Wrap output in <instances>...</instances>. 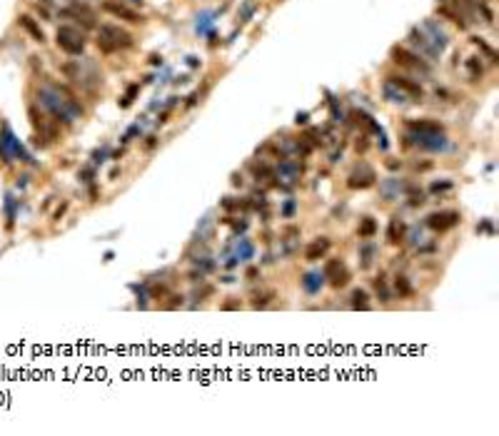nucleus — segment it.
<instances>
[{"instance_id": "1", "label": "nucleus", "mask_w": 499, "mask_h": 436, "mask_svg": "<svg viewBox=\"0 0 499 436\" xmlns=\"http://www.w3.org/2000/svg\"><path fill=\"white\" fill-rule=\"evenodd\" d=\"M95 43L103 53H118V50H127L132 45V35L127 30H122L120 25L108 23V25H100Z\"/></svg>"}, {"instance_id": "2", "label": "nucleus", "mask_w": 499, "mask_h": 436, "mask_svg": "<svg viewBox=\"0 0 499 436\" xmlns=\"http://www.w3.org/2000/svg\"><path fill=\"white\" fill-rule=\"evenodd\" d=\"M55 43L68 55H83V50H85V35L70 25H60L55 32Z\"/></svg>"}, {"instance_id": "3", "label": "nucleus", "mask_w": 499, "mask_h": 436, "mask_svg": "<svg viewBox=\"0 0 499 436\" xmlns=\"http://www.w3.org/2000/svg\"><path fill=\"white\" fill-rule=\"evenodd\" d=\"M392 60H394L397 65L407 67V70H414V72H419V75H429V72H432L429 62H424V60H422V55L412 53V50L402 48V45H394V48H392Z\"/></svg>"}, {"instance_id": "4", "label": "nucleus", "mask_w": 499, "mask_h": 436, "mask_svg": "<svg viewBox=\"0 0 499 436\" xmlns=\"http://www.w3.org/2000/svg\"><path fill=\"white\" fill-rule=\"evenodd\" d=\"M103 10H105V13H110L113 18H120V20L132 23V25L145 23L143 13H138L135 8H130V5H125V3H120V0H103Z\"/></svg>"}, {"instance_id": "5", "label": "nucleus", "mask_w": 499, "mask_h": 436, "mask_svg": "<svg viewBox=\"0 0 499 436\" xmlns=\"http://www.w3.org/2000/svg\"><path fill=\"white\" fill-rule=\"evenodd\" d=\"M375 179H377V174H375L372 167L359 165V167H354V172L347 177V187H350V190H367V187L375 185Z\"/></svg>"}, {"instance_id": "6", "label": "nucleus", "mask_w": 499, "mask_h": 436, "mask_svg": "<svg viewBox=\"0 0 499 436\" xmlns=\"http://www.w3.org/2000/svg\"><path fill=\"white\" fill-rule=\"evenodd\" d=\"M459 222V212H432L427 217V227L435 232H447Z\"/></svg>"}, {"instance_id": "7", "label": "nucleus", "mask_w": 499, "mask_h": 436, "mask_svg": "<svg viewBox=\"0 0 499 436\" xmlns=\"http://www.w3.org/2000/svg\"><path fill=\"white\" fill-rule=\"evenodd\" d=\"M387 83H392L397 90H402L407 97H414V100H422V97H424L422 85L414 83V80H410V78H405V75H392V78H387Z\"/></svg>"}, {"instance_id": "8", "label": "nucleus", "mask_w": 499, "mask_h": 436, "mask_svg": "<svg viewBox=\"0 0 499 436\" xmlns=\"http://www.w3.org/2000/svg\"><path fill=\"white\" fill-rule=\"evenodd\" d=\"M62 15H68V18H75L78 23H83L85 28H95V13L90 10L88 5H70L68 10H62Z\"/></svg>"}, {"instance_id": "9", "label": "nucleus", "mask_w": 499, "mask_h": 436, "mask_svg": "<svg viewBox=\"0 0 499 436\" xmlns=\"http://www.w3.org/2000/svg\"><path fill=\"white\" fill-rule=\"evenodd\" d=\"M329 247H332V242H329L327 237H317L315 242H310V244H307V249H305V260H307V262L322 260Z\"/></svg>"}, {"instance_id": "10", "label": "nucleus", "mask_w": 499, "mask_h": 436, "mask_svg": "<svg viewBox=\"0 0 499 436\" xmlns=\"http://www.w3.org/2000/svg\"><path fill=\"white\" fill-rule=\"evenodd\" d=\"M405 232H407L405 222H402L400 217H392V220H389V227H387V242H389V244H400V242L405 239Z\"/></svg>"}, {"instance_id": "11", "label": "nucleus", "mask_w": 499, "mask_h": 436, "mask_svg": "<svg viewBox=\"0 0 499 436\" xmlns=\"http://www.w3.org/2000/svg\"><path fill=\"white\" fill-rule=\"evenodd\" d=\"M375 257H377V244L364 242V244L359 247V267H362V269H370L372 262H375Z\"/></svg>"}, {"instance_id": "12", "label": "nucleus", "mask_w": 499, "mask_h": 436, "mask_svg": "<svg viewBox=\"0 0 499 436\" xmlns=\"http://www.w3.org/2000/svg\"><path fill=\"white\" fill-rule=\"evenodd\" d=\"M20 25L32 35V40H35V43H45V32H43V28H40V25H38L30 15H20Z\"/></svg>"}, {"instance_id": "13", "label": "nucleus", "mask_w": 499, "mask_h": 436, "mask_svg": "<svg viewBox=\"0 0 499 436\" xmlns=\"http://www.w3.org/2000/svg\"><path fill=\"white\" fill-rule=\"evenodd\" d=\"M410 40H412V43H414V45H419V48H422V50H424L427 55H432V58H437V48H432V45L427 43V35H424L422 30H417V28L412 30V32H410Z\"/></svg>"}, {"instance_id": "14", "label": "nucleus", "mask_w": 499, "mask_h": 436, "mask_svg": "<svg viewBox=\"0 0 499 436\" xmlns=\"http://www.w3.org/2000/svg\"><path fill=\"white\" fill-rule=\"evenodd\" d=\"M384 97H387L389 102H397V105H405V102H407V95H405L402 90H397L392 83H384Z\"/></svg>"}, {"instance_id": "15", "label": "nucleus", "mask_w": 499, "mask_h": 436, "mask_svg": "<svg viewBox=\"0 0 499 436\" xmlns=\"http://www.w3.org/2000/svg\"><path fill=\"white\" fill-rule=\"evenodd\" d=\"M275 297H277V292H275V289L257 292V294H252V307H255V309H257V307H267Z\"/></svg>"}, {"instance_id": "16", "label": "nucleus", "mask_w": 499, "mask_h": 436, "mask_svg": "<svg viewBox=\"0 0 499 436\" xmlns=\"http://www.w3.org/2000/svg\"><path fill=\"white\" fill-rule=\"evenodd\" d=\"M377 232V222L372 220V217H364L362 222H359V230H357V234L362 237V239H370L372 234Z\"/></svg>"}, {"instance_id": "17", "label": "nucleus", "mask_w": 499, "mask_h": 436, "mask_svg": "<svg viewBox=\"0 0 499 436\" xmlns=\"http://www.w3.org/2000/svg\"><path fill=\"white\" fill-rule=\"evenodd\" d=\"M352 307L354 309H370V294L364 289H354L352 292Z\"/></svg>"}, {"instance_id": "18", "label": "nucleus", "mask_w": 499, "mask_h": 436, "mask_svg": "<svg viewBox=\"0 0 499 436\" xmlns=\"http://www.w3.org/2000/svg\"><path fill=\"white\" fill-rule=\"evenodd\" d=\"M467 70H470L472 83H479V78L484 75V67H482L479 58H470V60H467Z\"/></svg>"}, {"instance_id": "19", "label": "nucleus", "mask_w": 499, "mask_h": 436, "mask_svg": "<svg viewBox=\"0 0 499 436\" xmlns=\"http://www.w3.org/2000/svg\"><path fill=\"white\" fill-rule=\"evenodd\" d=\"M345 269V262L342 260H327V264H324V277H335V274H340Z\"/></svg>"}, {"instance_id": "20", "label": "nucleus", "mask_w": 499, "mask_h": 436, "mask_svg": "<svg viewBox=\"0 0 499 436\" xmlns=\"http://www.w3.org/2000/svg\"><path fill=\"white\" fill-rule=\"evenodd\" d=\"M347 282H350V272H347V269H342L340 274H335V277L329 279V284H332L335 289H342V287H347Z\"/></svg>"}, {"instance_id": "21", "label": "nucleus", "mask_w": 499, "mask_h": 436, "mask_svg": "<svg viewBox=\"0 0 499 436\" xmlns=\"http://www.w3.org/2000/svg\"><path fill=\"white\" fill-rule=\"evenodd\" d=\"M394 289L400 292V297H412V284L407 282V277H397L394 279Z\"/></svg>"}, {"instance_id": "22", "label": "nucleus", "mask_w": 499, "mask_h": 436, "mask_svg": "<svg viewBox=\"0 0 499 436\" xmlns=\"http://www.w3.org/2000/svg\"><path fill=\"white\" fill-rule=\"evenodd\" d=\"M317 282H322V277L312 272V274H307V277H305V282H302V284H305V289H307V292H317Z\"/></svg>"}, {"instance_id": "23", "label": "nucleus", "mask_w": 499, "mask_h": 436, "mask_svg": "<svg viewBox=\"0 0 499 436\" xmlns=\"http://www.w3.org/2000/svg\"><path fill=\"white\" fill-rule=\"evenodd\" d=\"M372 284H375V292H377V294L382 297V302H387V299H389V292H387V284H384V279H382V277H377V279H375Z\"/></svg>"}, {"instance_id": "24", "label": "nucleus", "mask_w": 499, "mask_h": 436, "mask_svg": "<svg viewBox=\"0 0 499 436\" xmlns=\"http://www.w3.org/2000/svg\"><path fill=\"white\" fill-rule=\"evenodd\" d=\"M472 43H474V45H479V48H482V53H484V55H487L489 60H497L494 50H492V48H489V45H487V43H484L482 38H472Z\"/></svg>"}, {"instance_id": "25", "label": "nucleus", "mask_w": 499, "mask_h": 436, "mask_svg": "<svg viewBox=\"0 0 499 436\" xmlns=\"http://www.w3.org/2000/svg\"><path fill=\"white\" fill-rule=\"evenodd\" d=\"M400 187H402V185H400L397 179H392V182L384 187V197H387V200H392V197H394V192H400Z\"/></svg>"}, {"instance_id": "26", "label": "nucleus", "mask_w": 499, "mask_h": 436, "mask_svg": "<svg viewBox=\"0 0 499 436\" xmlns=\"http://www.w3.org/2000/svg\"><path fill=\"white\" fill-rule=\"evenodd\" d=\"M424 202H427V200H424V192H422V190H419V192H412V195H410V204H412V207H417V204H424Z\"/></svg>"}, {"instance_id": "27", "label": "nucleus", "mask_w": 499, "mask_h": 436, "mask_svg": "<svg viewBox=\"0 0 499 436\" xmlns=\"http://www.w3.org/2000/svg\"><path fill=\"white\" fill-rule=\"evenodd\" d=\"M452 187V182H435L432 185V192H444V190H449Z\"/></svg>"}, {"instance_id": "28", "label": "nucleus", "mask_w": 499, "mask_h": 436, "mask_svg": "<svg viewBox=\"0 0 499 436\" xmlns=\"http://www.w3.org/2000/svg\"><path fill=\"white\" fill-rule=\"evenodd\" d=\"M240 307V299H235V297H230L225 304H222V309H237Z\"/></svg>"}, {"instance_id": "29", "label": "nucleus", "mask_w": 499, "mask_h": 436, "mask_svg": "<svg viewBox=\"0 0 499 436\" xmlns=\"http://www.w3.org/2000/svg\"><path fill=\"white\" fill-rule=\"evenodd\" d=\"M257 274H260V272H257V267H250V269L245 272V277H247V279H255Z\"/></svg>"}, {"instance_id": "30", "label": "nucleus", "mask_w": 499, "mask_h": 436, "mask_svg": "<svg viewBox=\"0 0 499 436\" xmlns=\"http://www.w3.org/2000/svg\"><path fill=\"white\" fill-rule=\"evenodd\" d=\"M130 3H132V5H140V8H143V0H130Z\"/></svg>"}]
</instances>
